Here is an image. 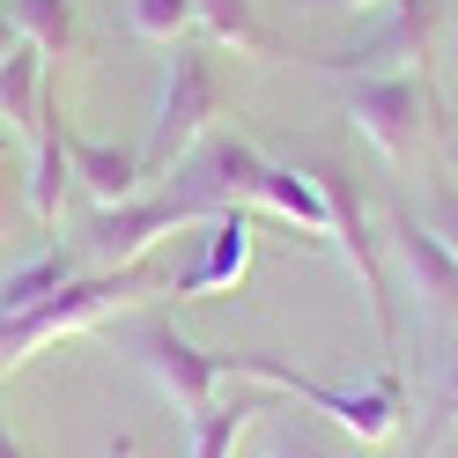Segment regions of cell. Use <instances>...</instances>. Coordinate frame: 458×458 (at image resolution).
Returning a JSON list of instances; mask_svg holds the SVG:
<instances>
[{
  "mask_svg": "<svg viewBox=\"0 0 458 458\" xmlns=\"http://www.w3.org/2000/svg\"><path fill=\"white\" fill-rule=\"evenodd\" d=\"M67 170L89 208H126V199H140V185H148V170H140V148H126V140H89L67 126Z\"/></svg>",
  "mask_w": 458,
  "mask_h": 458,
  "instance_id": "12",
  "label": "cell"
},
{
  "mask_svg": "<svg viewBox=\"0 0 458 458\" xmlns=\"http://www.w3.org/2000/svg\"><path fill=\"white\" fill-rule=\"evenodd\" d=\"M74 185V170H67V111H60V74H52V89H45V119L30 133V222L45 229H60V199Z\"/></svg>",
  "mask_w": 458,
  "mask_h": 458,
  "instance_id": "13",
  "label": "cell"
},
{
  "mask_svg": "<svg viewBox=\"0 0 458 458\" xmlns=\"http://www.w3.org/2000/svg\"><path fill=\"white\" fill-rule=\"evenodd\" d=\"M296 8H310V15H377L385 0H296Z\"/></svg>",
  "mask_w": 458,
  "mask_h": 458,
  "instance_id": "24",
  "label": "cell"
},
{
  "mask_svg": "<svg viewBox=\"0 0 458 458\" xmlns=\"http://www.w3.org/2000/svg\"><path fill=\"white\" fill-rule=\"evenodd\" d=\"M251 208L296 222L303 237H333V199L318 185V170H296V163H274L267 156V178H259V199H251Z\"/></svg>",
  "mask_w": 458,
  "mask_h": 458,
  "instance_id": "14",
  "label": "cell"
},
{
  "mask_svg": "<svg viewBox=\"0 0 458 458\" xmlns=\"http://www.w3.org/2000/svg\"><path fill=\"white\" fill-rule=\"evenodd\" d=\"M385 244H392L399 274H407L414 303H421L437 326L458 333V251H451L428 222H414V215H392V237H385Z\"/></svg>",
  "mask_w": 458,
  "mask_h": 458,
  "instance_id": "9",
  "label": "cell"
},
{
  "mask_svg": "<svg viewBox=\"0 0 458 458\" xmlns=\"http://www.w3.org/2000/svg\"><path fill=\"white\" fill-rule=\"evenodd\" d=\"M267 458H333L318 428H303V421H274L267 428Z\"/></svg>",
  "mask_w": 458,
  "mask_h": 458,
  "instance_id": "22",
  "label": "cell"
},
{
  "mask_svg": "<svg viewBox=\"0 0 458 458\" xmlns=\"http://www.w3.org/2000/svg\"><path fill=\"white\" fill-rule=\"evenodd\" d=\"M229 377H259V385H274V392H296L303 407L333 414V421L348 428L355 444H385L392 428H399V377H392V369H385L377 385L340 392V385H318V377H303V369L274 362V355H229Z\"/></svg>",
  "mask_w": 458,
  "mask_h": 458,
  "instance_id": "5",
  "label": "cell"
},
{
  "mask_svg": "<svg viewBox=\"0 0 458 458\" xmlns=\"http://www.w3.org/2000/svg\"><path fill=\"white\" fill-rule=\"evenodd\" d=\"M170 281L140 259V267H119V274H74V281H60L45 303H30V310H15V318H0V377H15L30 355H45L52 340H74V333H97L104 318H119V310H133V303H148V296H163Z\"/></svg>",
  "mask_w": 458,
  "mask_h": 458,
  "instance_id": "1",
  "label": "cell"
},
{
  "mask_svg": "<svg viewBox=\"0 0 458 458\" xmlns=\"http://www.w3.org/2000/svg\"><path fill=\"white\" fill-rule=\"evenodd\" d=\"M199 8V30H208L215 52H244V60H274V38L259 30L251 0H192Z\"/></svg>",
  "mask_w": 458,
  "mask_h": 458,
  "instance_id": "19",
  "label": "cell"
},
{
  "mask_svg": "<svg viewBox=\"0 0 458 458\" xmlns=\"http://www.w3.org/2000/svg\"><path fill=\"white\" fill-rule=\"evenodd\" d=\"M340 104H348L355 133H362L392 170L414 163L421 126H428V89H421V74H355Z\"/></svg>",
  "mask_w": 458,
  "mask_h": 458,
  "instance_id": "6",
  "label": "cell"
},
{
  "mask_svg": "<svg viewBox=\"0 0 458 458\" xmlns=\"http://www.w3.org/2000/svg\"><path fill=\"white\" fill-rule=\"evenodd\" d=\"M451 163H458V148H451Z\"/></svg>",
  "mask_w": 458,
  "mask_h": 458,
  "instance_id": "27",
  "label": "cell"
},
{
  "mask_svg": "<svg viewBox=\"0 0 458 458\" xmlns=\"http://www.w3.org/2000/svg\"><path fill=\"white\" fill-rule=\"evenodd\" d=\"M310 170H318V185H326V199H333V244H340V259H348V274H362L377 348H392V281H385V251H377V237H369L362 192L348 185V170H340V163H310Z\"/></svg>",
  "mask_w": 458,
  "mask_h": 458,
  "instance_id": "7",
  "label": "cell"
},
{
  "mask_svg": "<svg viewBox=\"0 0 458 458\" xmlns=\"http://www.w3.org/2000/svg\"><path fill=\"white\" fill-rule=\"evenodd\" d=\"M451 60H458V52H451Z\"/></svg>",
  "mask_w": 458,
  "mask_h": 458,
  "instance_id": "28",
  "label": "cell"
},
{
  "mask_svg": "<svg viewBox=\"0 0 458 458\" xmlns=\"http://www.w3.org/2000/svg\"><path fill=\"white\" fill-rule=\"evenodd\" d=\"M0 458H30V451L15 444V428H8V421H0Z\"/></svg>",
  "mask_w": 458,
  "mask_h": 458,
  "instance_id": "26",
  "label": "cell"
},
{
  "mask_svg": "<svg viewBox=\"0 0 458 458\" xmlns=\"http://www.w3.org/2000/svg\"><path fill=\"white\" fill-rule=\"evenodd\" d=\"M45 89H52V67L38 45H15L8 60H0V126H8L22 148H30V133L45 119Z\"/></svg>",
  "mask_w": 458,
  "mask_h": 458,
  "instance_id": "15",
  "label": "cell"
},
{
  "mask_svg": "<svg viewBox=\"0 0 458 458\" xmlns=\"http://www.w3.org/2000/svg\"><path fill=\"white\" fill-rule=\"evenodd\" d=\"M8 22L22 30V45L45 52L52 74H60V60H74V0H8Z\"/></svg>",
  "mask_w": 458,
  "mask_h": 458,
  "instance_id": "17",
  "label": "cell"
},
{
  "mask_svg": "<svg viewBox=\"0 0 458 458\" xmlns=\"http://www.w3.org/2000/svg\"><path fill=\"white\" fill-rule=\"evenodd\" d=\"M170 178H178L185 192H199L208 199V208L222 215V208H251V199H259V178H267V156L251 148L244 133H208L199 140V148L170 170Z\"/></svg>",
  "mask_w": 458,
  "mask_h": 458,
  "instance_id": "10",
  "label": "cell"
},
{
  "mask_svg": "<svg viewBox=\"0 0 458 458\" xmlns=\"http://www.w3.org/2000/svg\"><path fill=\"white\" fill-rule=\"evenodd\" d=\"M428 421H458V340H451V355H444V377H437V414H428Z\"/></svg>",
  "mask_w": 458,
  "mask_h": 458,
  "instance_id": "23",
  "label": "cell"
},
{
  "mask_svg": "<svg viewBox=\"0 0 458 458\" xmlns=\"http://www.w3.org/2000/svg\"><path fill=\"white\" fill-rule=\"evenodd\" d=\"M22 215H30V148L0 126V244L15 237Z\"/></svg>",
  "mask_w": 458,
  "mask_h": 458,
  "instance_id": "21",
  "label": "cell"
},
{
  "mask_svg": "<svg viewBox=\"0 0 458 458\" xmlns=\"http://www.w3.org/2000/svg\"><path fill=\"white\" fill-rule=\"evenodd\" d=\"M126 30L156 52H178L192 30H199V8L192 0H126Z\"/></svg>",
  "mask_w": 458,
  "mask_h": 458,
  "instance_id": "20",
  "label": "cell"
},
{
  "mask_svg": "<svg viewBox=\"0 0 458 458\" xmlns=\"http://www.w3.org/2000/svg\"><path fill=\"white\" fill-rule=\"evenodd\" d=\"M208 222H215V208L185 185H170L156 199H126V208H89V222L74 237V259H81V274H119V267H140L163 237L208 229Z\"/></svg>",
  "mask_w": 458,
  "mask_h": 458,
  "instance_id": "3",
  "label": "cell"
},
{
  "mask_svg": "<svg viewBox=\"0 0 458 458\" xmlns=\"http://www.w3.org/2000/svg\"><path fill=\"white\" fill-rule=\"evenodd\" d=\"M111 340H119V355H133V362L163 385V399H170L178 414H199V407L215 399V385L229 377V355H215V348H199V340H185L178 318H163V310L111 326Z\"/></svg>",
  "mask_w": 458,
  "mask_h": 458,
  "instance_id": "4",
  "label": "cell"
},
{
  "mask_svg": "<svg viewBox=\"0 0 458 458\" xmlns=\"http://www.w3.org/2000/svg\"><path fill=\"white\" fill-rule=\"evenodd\" d=\"M244 267H251V215H244V208H222V215L208 222V237H199V259H192L185 274H170L163 296L185 303V296H208V289H237Z\"/></svg>",
  "mask_w": 458,
  "mask_h": 458,
  "instance_id": "11",
  "label": "cell"
},
{
  "mask_svg": "<svg viewBox=\"0 0 458 458\" xmlns=\"http://www.w3.org/2000/svg\"><path fill=\"white\" fill-rule=\"evenodd\" d=\"M428 229H437V237H444V244L458 251V192H444V199H437V215H428Z\"/></svg>",
  "mask_w": 458,
  "mask_h": 458,
  "instance_id": "25",
  "label": "cell"
},
{
  "mask_svg": "<svg viewBox=\"0 0 458 458\" xmlns=\"http://www.w3.org/2000/svg\"><path fill=\"white\" fill-rule=\"evenodd\" d=\"M259 414H267V399H208L199 414H185V444H192V458H229L244 428H259Z\"/></svg>",
  "mask_w": 458,
  "mask_h": 458,
  "instance_id": "16",
  "label": "cell"
},
{
  "mask_svg": "<svg viewBox=\"0 0 458 458\" xmlns=\"http://www.w3.org/2000/svg\"><path fill=\"white\" fill-rule=\"evenodd\" d=\"M222 67H215V45H178L163 67V89H156V111H148V140H140V170L148 178H170L199 140L215 133L222 119Z\"/></svg>",
  "mask_w": 458,
  "mask_h": 458,
  "instance_id": "2",
  "label": "cell"
},
{
  "mask_svg": "<svg viewBox=\"0 0 458 458\" xmlns=\"http://www.w3.org/2000/svg\"><path fill=\"white\" fill-rule=\"evenodd\" d=\"M437 22H444V0H399L369 38H355L348 52H326V60H310V67L348 74V81L355 74H414L421 52H428V38H437Z\"/></svg>",
  "mask_w": 458,
  "mask_h": 458,
  "instance_id": "8",
  "label": "cell"
},
{
  "mask_svg": "<svg viewBox=\"0 0 458 458\" xmlns=\"http://www.w3.org/2000/svg\"><path fill=\"white\" fill-rule=\"evenodd\" d=\"M81 274V259L74 251H60V244H45L38 259H22L15 274H0V318H15V310H30V303H45L60 281H74Z\"/></svg>",
  "mask_w": 458,
  "mask_h": 458,
  "instance_id": "18",
  "label": "cell"
}]
</instances>
